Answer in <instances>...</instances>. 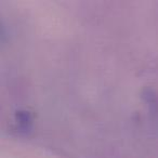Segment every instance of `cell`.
<instances>
[{
    "mask_svg": "<svg viewBox=\"0 0 158 158\" xmlns=\"http://www.w3.org/2000/svg\"><path fill=\"white\" fill-rule=\"evenodd\" d=\"M16 123L23 130L28 129L31 125V117L27 112H20L16 115Z\"/></svg>",
    "mask_w": 158,
    "mask_h": 158,
    "instance_id": "6da1fadb",
    "label": "cell"
}]
</instances>
